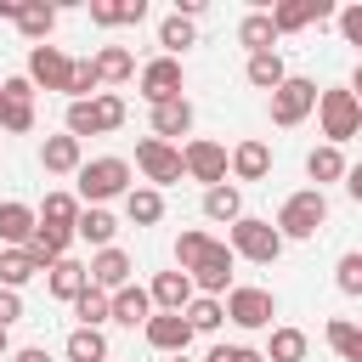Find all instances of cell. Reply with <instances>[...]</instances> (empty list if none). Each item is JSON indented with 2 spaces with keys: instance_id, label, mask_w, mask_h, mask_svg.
Here are the masks:
<instances>
[{
  "instance_id": "cell-35",
  "label": "cell",
  "mask_w": 362,
  "mask_h": 362,
  "mask_svg": "<svg viewBox=\"0 0 362 362\" xmlns=\"http://www.w3.org/2000/svg\"><path fill=\"white\" fill-rule=\"evenodd\" d=\"M305 351H311V339L300 328H272V339H266V362H305Z\"/></svg>"
},
{
  "instance_id": "cell-28",
  "label": "cell",
  "mask_w": 362,
  "mask_h": 362,
  "mask_svg": "<svg viewBox=\"0 0 362 362\" xmlns=\"http://www.w3.org/2000/svg\"><path fill=\"white\" fill-rule=\"evenodd\" d=\"M17 28H23V40H28V45H45V40H51V28H57V6H45V0H23Z\"/></svg>"
},
{
  "instance_id": "cell-45",
  "label": "cell",
  "mask_w": 362,
  "mask_h": 362,
  "mask_svg": "<svg viewBox=\"0 0 362 362\" xmlns=\"http://www.w3.org/2000/svg\"><path fill=\"white\" fill-rule=\"evenodd\" d=\"M334 23H339L345 45H356V62H362V0H356V6H345V11L334 17Z\"/></svg>"
},
{
  "instance_id": "cell-30",
  "label": "cell",
  "mask_w": 362,
  "mask_h": 362,
  "mask_svg": "<svg viewBox=\"0 0 362 362\" xmlns=\"http://www.w3.org/2000/svg\"><path fill=\"white\" fill-rule=\"evenodd\" d=\"M124 215H130V226H158L164 221V192L158 187H130Z\"/></svg>"
},
{
  "instance_id": "cell-33",
  "label": "cell",
  "mask_w": 362,
  "mask_h": 362,
  "mask_svg": "<svg viewBox=\"0 0 362 362\" xmlns=\"http://www.w3.org/2000/svg\"><path fill=\"white\" fill-rule=\"evenodd\" d=\"M158 45H164V57H181L187 45H198V28H192V17L170 11V17L158 23Z\"/></svg>"
},
{
  "instance_id": "cell-50",
  "label": "cell",
  "mask_w": 362,
  "mask_h": 362,
  "mask_svg": "<svg viewBox=\"0 0 362 362\" xmlns=\"http://www.w3.org/2000/svg\"><path fill=\"white\" fill-rule=\"evenodd\" d=\"M345 192L362 204V164H351V175H345Z\"/></svg>"
},
{
  "instance_id": "cell-22",
  "label": "cell",
  "mask_w": 362,
  "mask_h": 362,
  "mask_svg": "<svg viewBox=\"0 0 362 362\" xmlns=\"http://www.w3.org/2000/svg\"><path fill=\"white\" fill-rule=\"evenodd\" d=\"M305 175H311V187L322 192L328 181H345V175H351V164H345V153H339V147H328V141H322V147H311V153H305Z\"/></svg>"
},
{
  "instance_id": "cell-25",
  "label": "cell",
  "mask_w": 362,
  "mask_h": 362,
  "mask_svg": "<svg viewBox=\"0 0 362 362\" xmlns=\"http://www.w3.org/2000/svg\"><path fill=\"white\" fill-rule=\"evenodd\" d=\"M113 322H124V328H147V322H153V294L136 288V283L119 288V294H113Z\"/></svg>"
},
{
  "instance_id": "cell-15",
  "label": "cell",
  "mask_w": 362,
  "mask_h": 362,
  "mask_svg": "<svg viewBox=\"0 0 362 362\" xmlns=\"http://www.w3.org/2000/svg\"><path fill=\"white\" fill-rule=\"evenodd\" d=\"M130 272H136V260H130L124 249H96V260H90V283H96L102 294L130 288Z\"/></svg>"
},
{
  "instance_id": "cell-4",
  "label": "cell",
  "mask_w": 362,
  "mask_h": 362,
  "mask_svg": "<svg viewBox=\"0 0 362 362\" xmlns=\"http://www.w3.org/2000/svg\"><path fill=\"white\" fill-rule=\"evenodd\" d=\"M317 124H322L328 147H339V141L362 136V102L351 96V85H334V90H322V96H317Z\"/></svg>"
},
{
  "instance_id": "cell-44",
  "label": "cell",
  "mask_w": 362,
  "mask_h": 362,
  "mask_svg": "<svg viewBox=\"0 0 362 362\" xmlns=\"http://www.w3.org/2000/svg\"><path fill=\"white\" fill-rule=\"evenodd\" d=\"M204 243H209V232H198V226H192V232H181V238H175V266L187 272V266L204 255Z\"/></svg>"
},
{
  "instance_id": "cell-12",
  "label": "cell",
  "mask_w": 362,
  "mask_h": 362,
  "mask_svg": "<svg viewBox=\"0 0 362 362\" xmlns=\"http://www.w3.org/2000/svg\"><path fill=\"white\" fill-rule=\"evenodd\" d=\"M23 74L34 79V90H62V96H68L74 57H68V51H57V45H28V68H23Z\"/></svg>"
},
{
  "instance_id": "cell-19",
  "label": "cell",
  "mask_w": 362,
  "mask_h": 362,
  "mask_svg": "<svg viewBox=\"0 0 362 362\" xmlns=\"http://www.w3.org/2000/svg\"><path fill=\"white\" fill-rule=\"evenodd\" d=\"M68 243H74V232H62V226H34V238H28L23 249H28V260H34L40 272H51L57 260H68Z\"/></svg>"
},
{
  "instance_id": "cell-41",
  "label": "cell",
  "mask_w": 362,
  "mask_h": 362,
  "mask_svg": "<svg viewBox=\"0 0 362 362\" xmlns=\"http://www.w3.org/2000/svg\"><path fill=\"white\" fill-rule=\"evenodd\" d=\"M334 283H339V294L362 300V249H345V255H339V266H334Z\"/></svg>"
},
{
  "instance_id": "cell-32",
  "label": "cell",
  "mask_w": 362,
  "mask_h": 362,
  "mask_svg": "<svg viewBox=\"0 0 362 362\" xmlns=\"http://www.w3.org/2000/svg\"><path fill=\"white\" fill-rule=\"evenodd\" d=\"M68 362H107V334L102 328H74L68 345H62Z\"/></svg>"
},
{
  "instance_id": "cell-13",
  "label": "cell",
  "mask_w": 362,
  "mask_h": 362,
  "mask_svg": "<svg viewBox=\"0 0 362 362\" xmlns=\"http://www.w3.org/2000/svg\"><path fill=\"white\" fill-rule=\"evenodd\" d=\"M141 334H147V345L164 351V356H187V345H192V322H187L181 311H153V322H147Z\"/></svg>"
},
{
  "instance_id": "cell-29",
  "label": "cell",
  "mask_w": 362,
  "mask_h": 362,
  "mask_svg": "<svg viewBox=\"0 0 362 362\" xmlns=\"http://www.w3.org/2000/svg\"><path fill=\"white\" fill-rule=\"evenodd\" d=\"M96 74H102V85H130V79H136L130 45H102V51H96Z\"/></svg>"
},
{
  "instance_id": "cell-27",
  "label": "cell",
  "mask_w": 362,
  "mask_h": 362,
  "mask_svg": "<svg viewBox=\"0 0 362 362\" xmlns=\"http://www.w3.org/2000/svg\"><path fill=\"white\" fill-rule=\"evenodd\" d=\"M322 339H328V351H334L339 362H362V328H356L351 317H328Z\"/></svg>"
},
{
  "instance_id": "cell-10",
  "label": "cell",
  "mask_w": 362,
  "mask_h": 362,
  "mask_svg": "<svg viewBox=\"0 0 362 362\" xmlns=\"http://www.w3.org/2000/svg\"><path fill=\"white\" fill-rule=\"evenodd\" d=\"M181 158H187V175H192V181H204V192H209V187H221V181H226V170H232V153H226L221 141H209V136H192V141L181 147Z\"/></svg>"
},
{
  "instance_id": "cell-26",
  "label": "cell",
  "mask_w": 362,
  "mask_h": 362,
  "mask_svg": "<svg viewBox=\"0 0 362 362\" xmlns=\"http://www.w3.org/2000/svg\"><path fill=\"white\" fill-rule=\"evenodd\" d=\"M79 215H85L79 192H45V204H40V226H62V232H74Z\"/></svg>"
},
{
  "instance_id": "cell-5",
  "label": "cell",
  "mask_w": 362,
  "mask_h": 362,
  "mask_svg": "<svg viewBox=\"0 0 362 362\" xmlns=\"http://www.w3.org/2000/svg\"><path fill=\"white\" fill-rule=\"evenodd\" d=\"M226 243H232V255H238V260H255V266H272V260L283 255V232H277V221H260V215L232 221Z\"/></svg>"
},
{
  "instance_id": "cell-54",
  "label": "cell",
  "mask_w": 362,
  "mask_h": 362,
  "mask_svg": "<svg viewBox=\"0 0 362 362\" xmlns=\"http://www.w3.org/2000/svg\"><path fill=\"white\" fill-rule=\"evenodd\" d=\"M0 119H6V90H0Z\"/></svg>"
},
{
  "instance_id": "cell-1",
  "label": "cell",
  "mask_w": 362,
  "mask_h": 362,
  "mask_svg": "<svg viewBox=\"0 0 362 362\" xmlns=\"http://www.w3.org/2000/svg\"><path fill=\"white\" fill-rule=\"evenodd\" d=\"M107 198H130V164L124 158H85L79 170V204L85 209H102Z\"/></svg>"
},
{
  "instance_id": "cell-40",
  "label": "cell",
  "mask_w": 362,
  "mask_h": 362,
  "mask_svg": "<svg viewBox=\"0 0 362 362\" xmlns=\"http://www.w3.org/2000/svg\"><path fill=\"white\" fill-rule=\"evenodd\" d=\"M28 277H40V266L28 260V249H0V288H23Z\"/></svg>"
},
{
  "instance_id": "cell-20",
  "label": "cell",
  "mask_w": 362,
  "mask_h": 362,
  "mask_svg": "<svg viewBox=\"0 0 362 362\" xmlns=\"http://www.w3.org/2000/svg\"><path fill=\"white\" fill-rule=\"evenodd\" d=\"M45 288H51L57 300H68V305H74V300L90 288V266H79V260L68 255V260H57V266L45 272Z\"/></svg>"
},
{
  "instance_id": "cell-7",
  "label": "cell",
  "mask_w": 362,
  "mask_h": 362,
  "mask_svg": "<svg viewBox=\"0 0 362 362\" xmlns=\"http://www.w3.org/2000/svg\"><path fill=\"white\" fill-rule=\"evenodd\" d=\"M232 266H238L232 243L209 238V243H204V255H198V260L187 266V277H192V283H198L204 294H215V300H221V294H232Z\"/></svg>"
},
{
  "instance_id": "cell-55",
  "label": "cell",
  "mask_w": 362,
  "mask_h": 362,
  "mask_svg": "<svg viewBox=\"0 0 362 362\" xmlns=\"http://www.w3.org/2000/svg\"><path fill=\"white\" fill-rule=\"evenodd\" d=\"M170 362H187V356H170Z\"/></svg>"
},
{
  "instance_id": "cell-11",
  "label": "cell",
  "mask_w": 362,
  "mask_h": 362,
  "mask_svg": "<svg viewBox=\"0 0 362 362\" xmlns=\"http://www.w3.org/2000/svg\"><path fill=\"white\" fill-rule=\"evenodd\" d=\"M136 85H141V96L158 107V102H175V96H181V85H187V68H181V57H153V62H141Z\"/></svg>"
},
{
  "instance_id": "cell-31",
  "label": "cell",
  "mask_w": 362,
  "mask_h": 362,
  "mask_svg": "<svg viewBox=\"0 0 362 362\" xmlns=\"http://www.w3.org/2000/svg\"><path fill=\"white\" fill-rule=\"evenodd\" d=\"M204 215H209V221H226V226H232V221H243V192H238L232 181L209 187V192H204Z\"/></svg>"
},
{
  "instance_id": "cell-18",
  "label": "cell",
  "mask_w": 362,
  "mask_h": 362,
  "mask_svg": "<svg viewBox=\"0 0 362 362\" xmlns=\"http://www.w3.org/2000/svg\"><path fill=\"white\" fill-rule=\"evenodd\" d=\"M232 175H238V181H266V175H272V147H266L260 136H243V141L232 147Z\"/></svg>"
},
{
  "instance_id": "cell-2",
  "label": "cell",
  "mask_w": 362,
  "mask_h": 362,
  "mask_svg": "<svg viewBox=\"0 0 362 362\" xmlns=\"http://www.w3.org/2000/svg\"><path fill=\"white\" fill-rule=\"evenodd\" d=\"M322 226H328V198H322L317 187H300V192L283 198V209H277V232H283V243H288V238L305 243V238H317Z\"/></svg>"
},
{
  "instance_id": "cell-42",
  "label": "cell",
  "mask_w": 362,
  "mask_h": 362,
  "mask_svg": "<svg viewBox=\"0 0 362 362\" xmlns=\"http://www.w3.org/2000/svg\"><path fill=\"white\" fill-rule=\"evenodd\" d=\"M272 23H277V34L305 28V23H311V0H277V6H272Z\"/></svg>"
},
{
  "instance_id": "cell-47",
  "label": "cell",
  "mask_w": 362,
  "mask_h": 362,
  "mask_svg": "<svg viewBox=\"0 0 362 362\" xmlns=\"http://www.w3.org/2000/svg\"><path fill=\"white\" fill-rule=\"evenodd\" d=\"M0 90H6V102H34V79H28V74H11V79H0Z\"/></svg>"
},
{
  "instance_id": "cell-46",
  "label": "cell",
  "mask_w": 362,
  "mask_h": 362,
  "mask_svg": "<svg viewBox=\"0 0 362 362\" xmlns=\"http://www.w3.org/2000/svg\"><path fill=\"white\" fill-rule=\"evenodd\" d=\"M204 362H266V351H255V345H215Z\"/></svg>"
},
{
  "instance_id": "cell-38",
  "label": "cell",
  "mask_w": 362,
  "mask_h": 362,
  "mask_svg": "<svg viewBox=\"0 0 362 362\" xmlns=\"http://www.w3.org/2000/svg\"><path fill=\"white\" fill-rule=\"evenodd\" d=\"M74 317H79V328H102V322L113 317V294H102V288L90 283V288L74 300Z\"/></svg>"
},
{
  "instance_id": "cell-53",
  "label": "cell",
  "mask_w": 362,
  "mask_h": 362,
  "mask_svg": "<svg viewBox=\"0 0 362 362\" xmlns=\"http://www.w3.org/2000/svg\"><path fill=\"white\" fill-rule=\"evenodd\" d=\"M6 356H11V339H6V328H0V362H6Z\"/></svg>"
},
{
  "instance_id": "cell-8",
  "label": "cell",
  "mask_w": 362,
  "mask_h": 362,
  "mask_svg": "<svg viewBox=\"0 0 362 362\" xmlns=\"http://www.w3.org/2000/svg\"><path fill=\"white\" fill-rule=\"evenodd\" d=\"M317 79H300V74H288L277 90H272V124H283V130H294L305 113H317Z\"/></svg>"
},
{
  "instance_id": "cell-23",
  "label": "cell",
  "mask_w": 362,
  "mask_h": 362,
  "mask_svg": "<svg viewBox=\"0 0 362 362\" xmlns=\"http://www.w3.org/2000/svg\"><path fill=\"white\" fill-rule=\"evenodd\" d=\"M238 45H243L249 57L277 51V23H272V11H249V17L238 23Z\"/></svg>"
},
{
  "instance_id": "cell-21",
  "label": "cell",
  "mask_w": 362,
  "mask_h": 362,
  "mask_svg": "<svg viewBox=\"0 0 362 362\" xmlns=\"http://www.w3.org/2000/svg\"><path fill=\"white\" fill-rule=\"evenodd\" d=\"M90 23L96 28H136V23H147V0H90Z\"/></svg>"
},
{
  "instance_id": "cell-52",
  "label": "cell",
  "mask_w": 362,
  "mask_h": 362,
  "mask_svg": "<svg viewBox=\"0 0 362 362\" xmlns=\"http://www.w3.org/2000/svg\"><path fill=\"white\" fill-rule=\"evenodd\" d=\"M351 96H356V102H362V62H356V68H351Z\"/></svg>"
},
{
  "instance_id": "cell-43",
  "label": "cell",
  "mask_w": 362,
  "mask_h": 362,
  "mask_svg": "<svg viewBox=\"0 0 362 362\" xmlns=\"http://www.w3.org/2000/svg\"><path fill=\"white\" fill-rule=\"evenodd\" d=\"M0 130H6V136H28V130H34V102H6Z\"/></svg>"
},
{
  "instance_id": "cell-39",
  "label": "cell",
  "mask_w": 362,
  "mask_h": 362,
  "mask_svg": "<svg viewBox=\"0 0 362 362\" xmlns=\"http://www.w3.org/2000/svg\"><path fill=\"white\" fill-rule=\"evenodd\" d=\"M181 317L192 322V334H215V328L226 322V300H215V294H198V300H192Z\"/></svg>"
},
{
  "instance_id": "cell-17",
  "label": "cell",
  "mask_w": 362,
  "mask_h": 362,
  "mask_svg": "<svg viewBox=\"0 0 362 362\" xmlns=\"http://www.w3.org/2000/svg\"><path fill=\"white\" fill-rule=\"evenodd\" d=\"M40 164L51 170V175H79L85 170V147H79V136H45V147H40Z\"/></svg>"
},
{
  "instance_id": "cell-51",
  "label": "cell",
  "mask_w": 362,
  "mask_h": 362,
  "mask_svg": "<svg viewBox=\"0 0 362 362\" xmlns=\"http://www.w3.org/2000/svg\"><path fill=\"white\" fill-rule=\"evenodd\" d=\"M0 17H6V23H17V17H23V0H0Z\"/></svg>"
},
{
  "instance_id": "cell-3",
  "label": "cell",
  "mask_w": 362,
  "mask_h": 362,
  "mask_svg": "<svg viewBox=\"0 0 362 362\" xmlns=\"http://www.w3.org/2000/svg\"><path fill=\"white\" fill-rule=\"evenodd\" d=\"M124 96L119 90H102V96H90V102H68V136H107V130H119L124 124Z\"/></svg>"
},
{
  "instance_id": "cell-9",
  "label": "cell",
  "mask_w": 362,
  "mask_h": 362,
  "mask_svg": "<svg viewBox=\"0 0 362 362\" xmlns=\"http://www.w3.org/2000/svg\"><path fill=\"white\" fill-rule=\"evenodd\" d=\"M272 317H277V300H272V288L232 283V294H226V322H238V328H272Z\"/></svg>"
},
{
  "instance_id": "cell-48",
  "label": "cell",
  "mask_w": 362,
  "mask_h": 362,
  "mask_svg": "<svg viewBox=\"0 0 362 362\" xmlns=\"http://www.w3.org/2000/svg\"><path fill=\"white\" fill-rule=\"evenodd\" d=\"M17 317H23V294L17 288H0V328H11Z\"/></svg>"
},
{
  "instance_id": "cell-6",
  "label": "cell",
  "mask_w": 362,
  "mask_h": 362,
  "mask_svg": "<svg viewBox=\"0 0 362 362\" xmlns=\"http://www.w3.org/2000/svg\"><path fill=\"white\" fill-rule=\"evenodd\" d=\"M136 170L147 175V187H175L181 175H187V158H181V147L175 141H158V136H141L136 141Z\"/></svg>"
},
{
  "instance_id": "cell-49",
  "label": "cell",
  "mask_w": 362,
  "mask_h": 362,
  "mask_svg": "<svg viewBox=\"0 0 362 362\" xmlns=\"http://www.w3.org/2000/svg\"><path fill=\"white\" fill-rule=\"evenodd\" d=\"M11 362H51V356H45V345H23V351H11Z\"/></svg>"
},
{
  "instance_id": "cell-34",
  "label": "cell",
  "mask_w": 362,
  "mask_h": 362,
  "mask_svg": "<svg viewBox=\"0 0 362 362\" xmlns=\"http://www.w3.org/2000/svg\"><path fill=\"white\" fill-rule=\"evenodd\" d=\"M243 79H249L255 90H277V85L288 79V68H283V57H277V51H260V57H249Z\"/></svg>"
},
{
  "instance_id": "cell-24",
  "label": "cell",
  "mask_w": 362,
  "mask_h": 362,
  "mask_svg": "<svg viewBox=\"0 0 362 362\" xmlns=\"http://www.w3.org/2000/svg\"><path fill=\"white\" fill-rule=\"evenodd\" d=\"M187 130H192V102H187V96L153 107V136H158V141H175V136H187Z\"/></svg>"
},
{
  "instance_id": "cell-37",
  "label": "cell",
  "mask_w": 362,
  "mask_h": 362,
  "mask_svg": "<svg viewBox=\"0 0 362 362\" xmlns=\"http://www.w3.org/2000/svg\"><path fill=\"white\" fill-rule=\"evenodd\" d=\"M113 232H119V221H113L107 209H85L79 226H74V238H85V243H96V249H113Z\"/></svg>"
},
{
  "instance_id": "cell-14",
  "label": "cell",
  "mask_w": 362,
  "mask_h": 362,
  "mask_svg": "<svg viewBox=\"0 0 362 362\" xmlns=\"http://www.w3.org/2000/svg\"><path fill=\"white\" fill-rule=\"evenodd\" d=\"M40 226V209H28L23 198H0V249H23Z\"/></svg>"
},
{
  "instance_id": "cell-36",
  "label": "cell",
  "mask_w": 362,
  "mask_h": 362,
  "mask_svg": "<svg viewBox=\"0 0 362 362\" xmlns=\"http://www.w3.org/2000/svg\"><path fill=\"white\" fill-rule=\"evenodd\" d=\"M90 96H102L96 57H74V74H68V102H90Z\"/></svg>"
},
{
  "instance_id": "cell-16",
  "label": "cell",
  "mask_w": 362,
  "mask_h": 362,
  "mask_svg": "<svg viewBox=\"0 0 362 362\" xmlns=\"http://www.w3.org/2000/svg\"><path fill=\"white\" fill-rule=\"evenodd\" d=\"M147 294H153V305H158V311H187V305L198 300V283H192V277L175 266V272H158Z\"/></svg>"
}]
</instances>
